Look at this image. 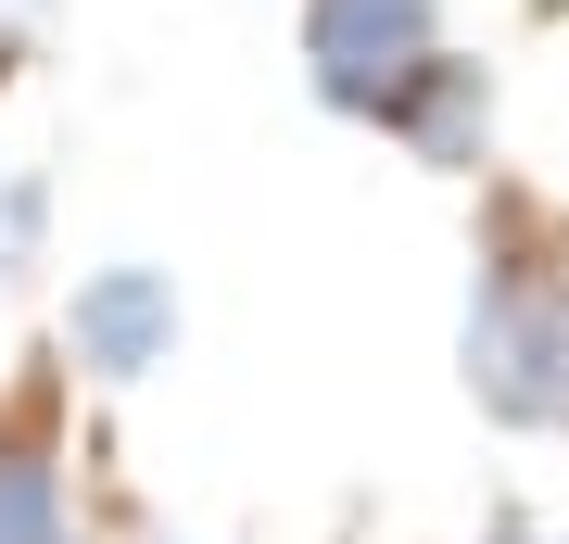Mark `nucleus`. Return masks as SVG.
Returning <instances> with one entry per match:
<instances>
[{"label": "nucleus", "instance_id": "obj_1", "mask_svg": "<svg viewBox=\"0 0 569 544\" xmlns=\"http://www.w3.org/2000/svg\"><path fill=\"white\" fill-rule=\"evenodd\" d=\"M468 393L507 431H569V279L557 266H481L468 291Z\"/></svg>", "mask_w": 569, "mask_h": 544}, {"label": "nucleus", "instance_id": "obj_2", "mask_svg": "<svg viewBox=\"0 0 569 544\" xmlns=\"http://www.w3.org/2000/svg\"><path fill=\"white\" fill-rule=\"evenodd\" d=\"M430 51H443L430 39V0H317L305 13V63H317V89L342 115H392Z\"/></svg>", "mask_w": 569, "mask_h": 544}, {"label": "nucleus", "instance_id": "obj_3", "mask_svg": "<svg viewBox=\"0 0 569 544\" xmlns=\"http://www.w3.org/2000/svg\"><path fill=\"white\" fill-rule=\"evenodd\" d=\"M63 355H77L102 393L178 367V279H164V266H89L77 304H63Z\"/></svg>", "mask_w": 569, "mask_h": 544}, {"label": "nucleus", "instance_id": "obj_4", "mask_svg": "<svg viewBox=\"0 0 569 544\" xmlns=\"http://www.w3.org/2000/svg\"><path fill=\"white\" fill-rule=\"evenodd\" d=\"M380 127H406V140H418V165H468V152L493 140V89H481V63H443V51H430Z\"/></svg>", "mask_w": 569, "mask_h": 544}, {"label": "nucleus", "instance_id": "obj_5", "mask_svg": "<svg viewBox=\"0 0 569 544\" xmlns=\"http://www.w3.org/2000/svg\"><path fill=\"white\" fill-rule=\"evenodd\" d=\"M0 544H77V520H63V468L39 444H0Z\"/></svg>", "mask_w": 569, "mask_h": 544}, {"label": "nucleus", "instance_id": "obj_6", "mask_svg": "<svg viewBox=\"0 0 569 544\" xmlns=\"http://www.w3.org/2000/svg\"><path fill=\"white\" fill-rule=\"evenodd\" d=\"M39 178H0V279H26V266H39Z\"/></svg>", "mask_w": 569, "mask_h": 544}]
</instances>
